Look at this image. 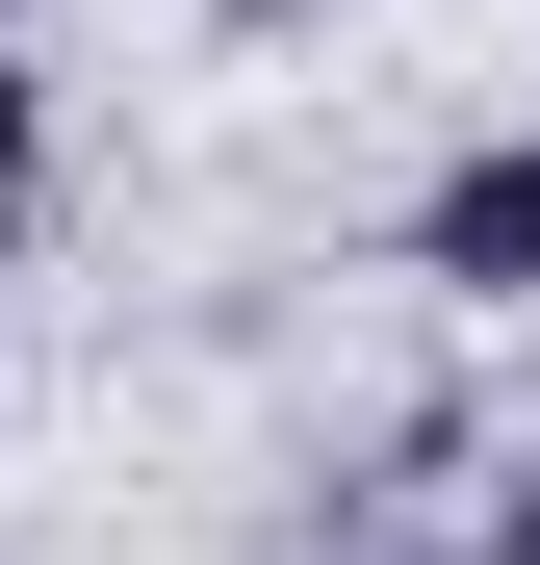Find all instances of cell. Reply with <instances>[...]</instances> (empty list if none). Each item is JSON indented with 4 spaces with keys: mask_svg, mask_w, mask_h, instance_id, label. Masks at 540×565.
Masks as SVG:
<instances>
[{
    "mask_svg": "<svg viewBox=\"0 0 540 565\" xmlns=\"http://www.w3.org/2000/svg\"><path fill=\"white\" fill-rule=\"evenodd\" d=\"M27 180H52V104H27V52H0V232H27Z\"/></svg>",
    "mask_w": 540,
    "mask_h": 565,
    "instance_id": "cell-1",
    "label": "cell"
},
{
    "mask_svg": "<svg viewBox=\"0 0 540 565\" xmlns=\"http://www.w3.org/2000/svg\"><path fill=\"white\" fill-rule=\"evenodd\" d=\"M464 565H540V462H515V489H489V514H464Z\"/></svg>",
    "mask_w": 540,
    "mask_h": 565,
    "instance_id": "cell-2",
    "label": "cell"
},
{
    "mask_svg": "<svg viewBox=\"0 0 540 565\" xmlns=\"http://www.w3.org/2000/svg\"><path fill=\"white\" fill-rule=\"evenodd\" d=\"M232 26H309V0H232Z\"/></svg>",
    "mask_w": 540,
    "mask_h": 565,
    "instance_id": "cell-3",
    "label": "cell"
}]
</instances>
